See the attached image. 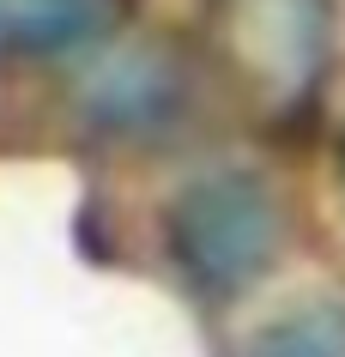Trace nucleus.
<instances>
[{
	"label": "nucleus",
	"instance_id": "1",
	"mask_svg": "<svg viewBox=\"0 0 345 357\" xmlns=\"http://www.w3.org/2000/svg\"><path fill=\"white\" fill-rule=\"evenodd\" d=\"M170 255L206 297H236L267 273L279 248L273 194L243 169H212L170 200Z\"/></svg>",
	"mask_w": 345,
	"mask_h": 357
},
{
	"label": "nucleus",
	"instance_id": "2",
	"mask_svg": "<svg viewBox=\"0 0 345 357\" xmlns=\"http://www.w3.org/2000/svg\"><path fill=\"white\" fill-rule=\"evenodd\" d=\"M103 31V0H0V55H67Z\"/></svg>",
	"mask_w": 345,
	"mask_h": 357
},
{
	"label": "nucleus",
	"instance_id": "3",
	"mask_svg": "<svg viewBox=\"0 0 345 357\" xmlns=\"http://www.w3.org/2000/svg\"><path fill=\"white\" fill-rule=\"evenodd\" d=\"M249 357H345V309L309 303L297 315L273 321L267 333L249 345Z\"/></svg>",
	"mask_w": 345,
	"mask_h": 357
}]
</instances>
